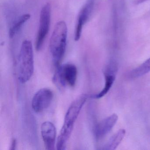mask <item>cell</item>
<instances>
[{"label":"cell","mask_w":150,"mask_h":150,"mask_svg":"<svg viewBox=\"0 0 150 150\" xmlns=\"http://www.w3.org/2000/svg\"><path fill=\"white\" fill-rule=\"evenodd\" d=\"M90 95L83 94L77 97L71 103L65 116L64 124L58 137L57 149L65 150L67 142L71 137L76 122L81 110Z\"/></svg>","instance_id":"1"},{"label":"cell","mask_w":150,"mask_h":150,"mask_svg":"<svg viewBox=\"0 0 150 150\" xmlns=\"http://www.w3.org/2000/svg\"><path fill=\"white\" fill-rule=\"evenodd\" d=\"M67 28L65 22L59 21L56 24L50 41L51 54L56 66L64 57L66 50Z\"/></svg>","instance_id":"2"},{"label":"cell","mask_w":150,"mask_h":150,"mask_svg":"<svg viewBox=\"0 0 150 150\" xmlns=\"http://www.w3.org/2000/svg\"><path fill=\"white\" fill-rule=\"evenodd\" d=\"M34 71V53L30 41L23 42L19 56L18 79L22 83L28 82L32 77Z\"/></svg>","instance_id":"3"},{"label":"cell","mask_w":150,"mask_h":150,"mask_svg":"<svg viewBox=\"0 0 150 150\" xmlns=\"http://www.w3.org/2000/svg\"><path fill=\"white\" fill-rule=\"evenodd\" d=\"M77 74V68L74 65L66 64L57 66L52 80L59 88L73 87L76 84Z\"/></svg>","instance_id":"4"},{"label":"cell","mask_w":150,"mask_h":150,"mask_svg":"<svg viewBox=\"0 0 150 150\" xmlns=\"http://www.w3.org/2000/svg\"><path fill=\"white\" fill-rule=\"evenodd\" d=\"M51 14L50 5L47 3L42 8L40 14V24L36 41L37 51H40L42 49L48 35L50 25Z\"/></svg>","instance_id":"5"},{"label":"cell","mask_w":150,"mask_h":150,"mask_svg":"<svg viewBox=\"0 0 150 150\" xmlns=\"http://www.w3.org/2000/svg\"><path fill=\"white\" fill-rule=\"evenodd\" d=\"M53 94L50 89L42 88L35 93L32 100V107L36 113H40L46 109L51 103Z\"/></svg>","instance_id":"6"},{"label":"cell","mask_w":150,"mask_h":150,"mask_svg":"<svg viewBox=\"0 0 150 150\" xmlns=\"http://www.w3.org/2000/svg\"><path fill=\"white\" fill-rule=\"evenodd\" d=\"M117 71V66L115 61L111 60L104 69V74L105 77V85L101 91L94 95H91L90 98L98 99L102 98L107 94L112 87Z\"/></svg>","instance_id":"7"},{"label":"cell","mask_w":150,"mask_h":150,"mask_svg":"<svg viewBox=\"0 0 150 150\" xmlns=\"http://www.w3.org/2000/svg\"><path fill=\"white\" fill-rule=\"evenodd\" d=\"M94 6V0H88L81 10L76 24L74 40L78 41L81 36L83 26L90 17Z\"/></svg>","instance_id":"8"},{"label":"cell","mask_w":150,"mask_h":150,"mask_svg":"<svg viewBox=\"0 0 150 150\" xmlns=\"http://www.w3.org/2000/svg\"><path fill=\"white\" fill-rule=\"evenodd\" d=\"M41 132L45 148L55 149L57 131L54 125L50 122H45L41 125Z\"/></svg>","instance_id":"9"},{"label":"cell","mask_w":150,"mask_h":150,"mask_svg":"<svg viewBox=\"0 0 150 150\" xmlns=\"http://www.w3.org/2000/svg\"><path fill=\"white\" fill-rule=\"evenodd\" d=\"M117 119V115L113 114L98 123L94 129L95 137L96 139L100 140L105 137L115 126Z\"/></svg>","instance_id":"10"},{"label":"cell","mask_w":150,"mask_h":150,"mask_svg":"<svg viewBox=\"0 0 150 150\" xmlns=\"http://www.w3.org/2000/svg\"><path fill=\"white\" fill-rule=\"evenodd\" d=\"M125 134V130L124 129L119 130L110 138L108 142L103 146V149L107 150H115L122 142Z\"/></svg>","instance_id":"11"},{"label":"cell","mask_w":150,"mask_h":150,"mask_svg":"<svg viewBox=\"0 0 150 150\" xmlns=\"http://www.w3.org/2000/svg\"><path fill=\"white\" fill-rule=\"evenodd\" d=\"M30 15L26 14L20 16L18 18L11 26L9 29V35L10 38L14 37L20 30L23 25L30 18Z\"/></svg>","instance_id":"12"},{"label":"cell","mask_w":150,"mask_h":150,"mask_svg":"<svg viewBox=\"0 0 150 150\" xmlns=\"http://www.w3.org/2000/svg\"><path fill=\"white\" fill-rule=\"evenodd\" d=\"M150 72V58L144 63L130 72L129 77L132 79L143 76Z\"/></svg>","instance_id":"13"},{"label":"cell","mask_w":150,"mask_h":150,"mask_svg":"<svg viewBox=\"0 0 150 150\" xmlns=\"http://www.w3.org/2000/svg\"><path fill=\"white\" fill-rule=\"evenodd\" d=\"M16 140L15 139L13 138L11 141V145H10V149L11 150H14L15 149L16 147Z\"/></svg>","instance_id":"14"},{"label":"cell","mask_w":150,"mask_h":150,"mask_svg":"<svg viewBox=\"0 0 150 150\" xmlns=\"http://www.w3.org/2000/svg\"><path fill=\"white\" fill-rule=\"evenodd\" d=\"M146 0H137V3L139 4V3H142L144 1H146Z\"/></svg>","instance_id":"15"}]
</instances>
